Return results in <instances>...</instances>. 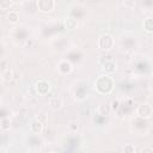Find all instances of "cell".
I'll return each instance as SVG.
<instances>
[{
  "label": "cell",
  "mask_w": 153,
  "mask_h": 153,
  "mask_svg": "<svg viewBox=\"0 0 153 153\" xmlns=\"http://www.w3.org/2000/svg\"><path fill=\"white\" fill-rule=\"evenodd\" d=\"M142 153H153V151L151 148H145V150H142Z\"/></svg>",
  "instance_id": "obj_7"
},
{
  "label": "cell",
  "mask_w": 153,
  "mask_h": 153,
  "mask_svg": "<svg viewBox=\"0 0 153 153\" xmlns=\"http://www.w3.org/2000/svg\"><path fill=\"white\" fill-rule=\"evenodd\" d=\"M49 104L52 105V108H54V109H57V108H60L61 105H62V99H61L60 97H59V98H57V97H54V98H52V99H50Z\"/></svg>",
  "instance_id": "obj_4"
},
{
  "label": "cell",
  "mask_w": 153,
  "mask_h": 153,
  "mask_svg": "<svg viewBox=\"0 0 153 153\" xmlns=\"http://www.w3.org/2000/svg\"><path fill=\"white\" fill-rule=\"evenodd\" d=\"M99 46L103 49H109L111 46H113V38H111V36H109V35L102 36L99 39Z\"/></svg>",
  "instance_id": "obj_2"
},
{
  "label": "cell",
  "mask_w": 153,
  "mask_h": 153,
  "mask_svg": "<svg viewBox=\"0 0 153 153\" xmlns=\"http://www.w3.org/2000/svg\"><path fill=\"white\" fill-rule=\"evenodd\" d=\"M17 18H18V16H17L16 12H10V15H8V20H11V22H16Z\"/></svg>",
  "instance_id": "obj_5"
},
{
  "label": "cell",
  "mask_w": 153,
  "mask_h": 153,
  "mask_svg": "<svg viewBox=\"0 0 153 153\" xmlns=\"http://www.w3.org/2000/svg\"><path fill=\"white\" fill-rule=\"evenodd\" d=\"M134 152V148L132 146H126L125 147V153H133Z\"/></svg>",
  "instance_id": "obj_6"
},
{
  "label": "cell",
  "mask_w": 153,
  "mask_h": 153,
  "mask_svg": "<svg viewBox=\"0 0 153 153\" xmlns=\"http://www.w3.org/2000/svg\"><path fill=\"white\" fill-rule=\"evenodd\" d=\"M138 113H139L141 116L147 117V116L151 115L152 109H151V107H150L148 104H142V105H140V108L138 109Z\"/></svg>",
  "instance_id": "obj_3"
},
{
  "label": "cell",
  "mask_w": 153,
  "mask_h": 153,
  "mask_svg": "<svg viewBox=\"0 0 153 153\" xmlns=\"http://www.w3.org/2000/svg\"><path fill=\"white\" fill-rule=\"evenodd\" d=\"M37 6L41 11H50V10L54 8L55 3L52 1V0H49V1H47V0H39L37 3Z\"/></svg>",
  "instance_id": "obj_1"
}]
</instances>
